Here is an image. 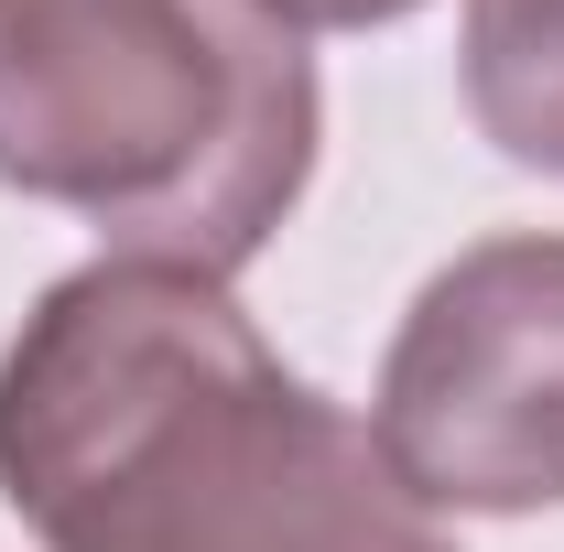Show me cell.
<instances>
[{"label": "cell", "instance_id": "1", "mask_svg": "<svg viewBox=\"0 0 564 552\" xmlns=\"http://www.w3.org/2000/svg\"><path fill=\"white\" fill-rule=\"evenodd\" d=\"M0 509L44 552H456L228 281L141 250L76 261L11 325Z\"/></svg>", "mask_w": 564, "mask_h": 552}, {"label": "cell", "instance_id": "2", "mask_svg": "<svg viewBox=\"0 0 564 552\" xmlns=\"http://www.w3.org/2000/svg\"><path fill=\"white\" fill-rule=\"evenodd\" d=\"M326 87L261 0H0V185L239 281L315 185Z\"/></svg>", "mask_w": 564, "mask_h": 552}, {"label": "cell", "instance_id": "3", "mask_svg": "<svg viewBox=\"0 0 564 552\" xmlns=\"http://www.w3.org/2000/svg\"><path fill=\"white\" fill-rule=\"evenodd\" d=\"M369 433L434 520L564 509V228H499L423 272L380 346Z\"/></svg>", "mask_w": 564, "mask_h": 552}, {"label": "cell", "instance_id": "4", "mask_svg": "<svg viewBox=\"0 0 564 552\" xmlns=\"http://www.w3.org/2000/svg\"><path fill=\"white\" fill-rule=\"evenodd\" d=\"M456 87L499 163L564 185V0H467L456 11Z\"/></svg>", "mask_w": 564, "mask_h": 552}, {"label": "cell", "instance_id": "5", "mask_svg": "<svg viewBox=\"0 0 564 552\" xmlns=\"http://www.w3.org/2000/svg\"><path fill=\"white\" fill-rule=\"evenodd\" d=\"M261 11L293 33H380V22H413L423 0H261Z\"/></svg>", "mask_w": 564, "mask_h": 552}]
</instances>
